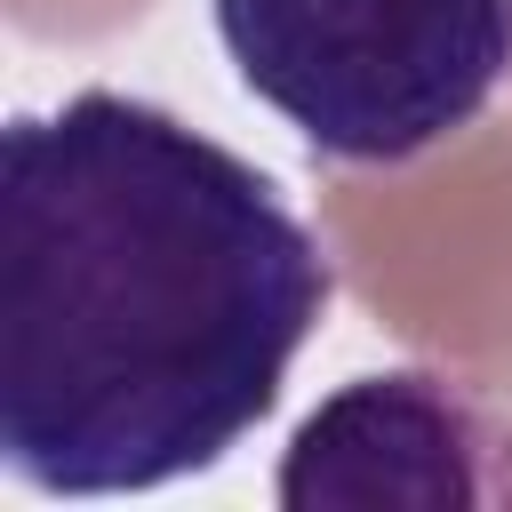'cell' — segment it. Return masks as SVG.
I'll use <instances>...</instances> for the list:
<instances>
[{
	"instance_id": "obj_1",
	"label": "cell",
	"mask_w": 512,
	"mask_h": 512,
	"mask_svg": "<svg viewBox=\"0 0 512 512\" xmlns=\"http://www.w3.org/2000/svg\"><path fill=\"white\" fill-rule=\"evenodd\" d=\"M328 256L264 168L80 88L0 136V456L40 496L224 464L328 312Z\"/></svg>"
},
{
	"instance_id": "obj_2",
	"label": "cell",
	"mask_w": 512,
	"mask_h": 512,
	"mask_svg": "<svg viewBox=\"0 0 512 512\" xmlns=\"http://www.w3.org/2000/svg\"><path fill=\"white\" fill-rule=\"evenodd\" d=\"M224 56L312 152L400 168L512 80V0H216Z\"/></svg>"
},
{
	"instance_id": "obj_3",
	"label": "cell",
	"mask_w": 512,
	"mask_h": 512,
	"mask_svg": "<svg viewBox=\"0 0 512 512\" xmlns=\"http://www.w3.org/2000/svg\"><path fill=\"white\" fill-rule=\"evenodd\" d=\"M496 440L504 432L424 368L360 376L304 416L280 504H480V448Z\"/></svg>"
}]
</instances>
